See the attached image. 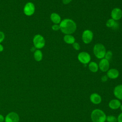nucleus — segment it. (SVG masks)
I'll use <instances>...</instances> for the list:
<instances>
[{"instance_id": "30", "label": "nucleus", "mask_w": 122, "mask_h": 122, "mask_svg": "<svg viewBox=\"0 0 122 122\" xmlns=\"http://www.w3.org/2000/svg\"><path fill=\"white\" fill-rule=\"evenodd\" d=\"M120 109H121V111H122V105H121V106H120Z\"/></svg>"}, {"instance_id": "1", "label": "nucleus", "mask_w": 122, "mask_h": 122, "mask_svg": "<svg viewBox=\"0 0 122 122\" xmlns=\"http://www.w3.org/2000/svg\"><path fill=\"white\" fill-rule=\"evenodd\" d=\"M61 31L65 34H71L75 32L77 26L75 22L70 19H65L59 24Z\"/></svg>"}, {"instance_id": "23", "label": "nucleus", "mask_w": 122, "mask_h": 122, "mask_svg": "<svg viewBox=\"0 0 122 122\" xmlns=\"http://www.w3.org/2000/svg\"><path fill=\"white\" fill-rule=\"evenodd\" d=\"M51 28L53 30H55V31H57V30H60V25L57 24H54V25H53L51 27Z\"/></svg>"}, {"instance_id": "29", "label": "nucleus", "mask_w": 122, "mask_h": 122, "mask_svg": "<svg viewBox=\"0 0 122 122\" xmlns=\"http://www.w3.org/2000/svg\"><path fill=\"white\" fill-rule=\"evenodd\" d=\"M3 49H4V48H3V46H2L1 44H0V52L2 51L3 50Z\"/></svg>"}, {"instance_id": "24", "label": "nucleus", "mask_w": 122, "mask_h": 122, "mask_svg": "<svg viewBox=\"0 0 122 122\" xmlns=\"http://www.w3.org/2000/svg\"><path fill=\"white\" fill-rule=\"evenodd\" d=\"M5 38V35L4 33L0 31V43L2 42Z\"/></svg>"}, {"instance_id": "5", "label": "nucleus", "mask_w": 122, "mask_h": 122, "mask_svg": "<svg viewBox=\"0 0 122 122\" xmlns=\"http://www.w3.org/2000/svg\"><path fill=\"white\" fill-rule=\"evenodd\" d=\"M81 37L83 42L85 44H88L90 43L93 39V32L90 30H86L82 32Z\"/></svg>"}, {"instance_id": "7", "label": "nucleus", "mask_w": 122, "mask_h": 122, "mask_svg": "<svg viewBox=\"0 0 122 122\" xmlns=\"http://www.w3.org/2000/svg\"><path fill=\"white\" fill-rule=\"evenodd\" d=\"M35 9L34 4L31 2H29L24 6L23 11L26 15L31 16L34 14L35 12Z\"/></svg>"}, {"instance_id": "8", "label": "nucleus", "mask_w": 122, "mask_h": 122, "mask_svg": "<svg viewBox=\"0 0 122 122\" xmlns=\"http://www.w3.org/2000/svg\"><path fill=\"white\" fill-rule=\"evenodd\" d=\"M111 15L112 19L114 20H118L122 17V10L119 8H115L112 10Z\"/></svg>"}, {"instance_id": "25", "label": "nucleus", "mask_w": 122, "mask_h": 122, "mask_svg": "<svg viewBox=\"0 0 122 122\" xmlns=\"http://www.w3.org/2000/svg\"><path fill=\"white\" fill-rule=\"evenodd\" d=\"M117 121L118 122H122V113H120L117 119Z\"/></svg>"}, {"instance_id": "10", "label": "nucleus", "mask_w": 122, "mask_h": 122, "mask_svg": "<svg viewBox=\"0 0 122 122\" xmlns=\"http://www.w3.org/2000/svg\"><path fill=\"white\" fill-rule=\"evenodd\" d=\"M5 122H19V116L15 112H11L9 113L5 117Z\"/></svg>"}, {"instance_id": "22", "label": "nucleus", "mask_w": 122, "mask_h": 122, "mask_svg": "<svg viewBox=\"0 0 122 122\" xmlns=\"http://www.w3.org/2000/svg\"><path fill=\"white\" fill-rule=\"evenodd\" d=\"M72 46H73V48L75 50H77V51H78L80 49V44L77 43V42H74L73 44H72Z\"/></svg>"}, {"instance_id": "11", "label": "nucleus", "mask_w": 122, "mask_h": 122, "mask_svg": "<svg viewBox=\"0 0 122 122\" xmlns=\"http://www.w3.org/2000/svg\"><path fill=\"white\" fill-rule=\"evenodd\" d=\"M119 75V71L116 69H111L109 70L107 72V76L112 79L117 78Z\"/></svg>"}, {"instance_id": "18", "label": "nucleus", "mask_w": 122, "mask_h": 122, "mask_svg": "<svg viewBox=\"0 0 122 122\" xmlns=\"http://www.w3.org/2000/svg\"><path fill=\"white\" fill-rule=\"evenodd\" d=\"M34 58L36 61H41L42 59V52L39 50H36L34 53Z\"/></svg>"}, {"instance_id": "13", "label": "nucleus", "mask_w": 122, "mask_h": 122, "mask_svg": "<svg viewBox=\"0 0 122 122\" xmlns=\"http://www.w3.org/2000/svg\"><path fill=\"white\" fill-rule=\"evenodd\" d=\"M113 93L117 98L122 100V84L117 85L115 87Z\"/></svg>"}, {"instance_id": "26", "label": "nucleus", "mask_w": 122, "mask_h": 122, "mask_svg": "<svg viewBox=\"0 0 122 122\" xmlns=\"http://www.w3.org/2000/svg\"><path fill=\"white\" fill-rule=\"evenodd\" d=\"M72 1V0H62V2L64 4H67L71 2Z\"/></svg>"}, {"instance_id": "20", "label": "nucleus", "mask_w": 122, "mask_h": 122, "mask_svg": "<svg viewBox=\"0 0 122 122\" xmlns=\"http://www.w3.org/2000/svg\"><path fill=\"white\" fill-rule=\"evenodd\" d=\"M108 122H117V118L112 115H109L106 117V119Z\"/></svg>"}, {"instance_id": "19", "label": "nucleus", "mask_w": 122, "mask_h": 122, "mask_svg": "<svg viewBox=\"0 0 122 122\" xmlns=\"http://www.w3.org/2000/svg\"><path fill=\"white\" fill-rule=\"evenodd\" d=\"M116 24V22H115V20H114L112 19H109L106 23V26L109 28L114 27L115 26Z\"/></svg>"}, {"instance_id": "17", "label": "nucleus", "mask_w": 122, "mask_h": 122, "mask_svg": "<svg viewBox=\"0 0 122 122\" xmlns=\"http://www.w3.org/2000/svg\"><path fill=\"white\" fill-rule=\"evenodd\" d=\"M89 70L93 72H96L98 71L99 69V66L96 62L92 61L89 64Z\"/></svg>"}, {"instance_id": "28", "label": "nucleus", "mask_w": 122, "mask_h": 122, "mask_svg": "<svg viewBox=\"0 0 122 122\" xmlns=\"http://www.w3.org/2000/svg\"><path fill=\"white\" fill-rule=\"evenodd\" d=\"M4 120V118L3 115L1 114H0V122H2Z\"/></svg>"}, {"instance_id": "16", "label": "nucleus", "mask_w": 122, "mask_h": 122, "mask_svg": "<svg viewBox=\"0 0 122 122\" xmlns=\"http://www.w3.org/2000/svg\"><path fill=\"white\" fill-rule=\"evenodd\" d=\"M63 40L67 44H73L75 42V38L71 34H65L63 37Z\"/></svg>"}, {"instance_id": "6", "label": "nucleus", "mask_w": 122, "mask_h": 122, "mask_svg": "<svg viewBox=\"0 0 122 122\" xmlns=\"http://www.w3.org/2000/svg\"><path fill=\"white\" fill-rule=\"evenodd\" d=\"M78 59L82 64H86L90 61L91 56L88 52L82 51L78 54Z\"/></svg>"}, {"instance_id": "9", "label": "nucleus", "mask_w": 122, "mask_h": 122, "mask_svg": "<svg viewBox=\"0 0 122 122\" xmlns=\"http://www.w3.org/2000/svg\"><path fill=\"white\" fill-rule=\"evenodd\" d=\"M99 68L103 72L107 71L109 70L110 67V63L109 61L106 60L105 58H103L101 59L99 64Z\"/></svg>"}, {"instance_id": "12", "label": "nucleus", "mask_w": 122, "mask_h": 122, "mask_svg": "<svg viewBox=\"0 0 122 122\" xmlns=\"http://www.w3.org/2000/svg\"><path fill=\"white\" fill-rule=\"evenodd\" d=\"M91 101L94 104H98L102 101V98L100 95L97 93H94L91 95L90 97Z\"/></svg>"}, {"instance_id": "4", "label": "nucleus", "mask_w": 122, "mask_h": 122, "mask_svg": "<svg viewBox=\"0 0 122 122\" xmlns=\"http://www.w3.org/2000/svg\"><path fill=\"white\" fill-rule=\"evenodd\" d=\"M34 47L38 49H41L45 46V41L44 37L40 34L35 35L33 39Z\"/></svg>"}, {"instance_id": "14", "label": "nucleus", "mask_w": 122, "mask_h": 122, "mask_svg": "<svg viewBox=\"0 0 122 122\" xmlns=\"http://www.w3.org/2000/svg\"><path fill=\"white\" fill-rule=\"evenodd\" d=\"M121 105L120 102L118 100L116 99L111 100L109 103V106L110 108L113 110H115L119 108Z\"/></svg>"}, {"instance_id": "2", "label": "nucleus", "mask_w": 122, "mask_h": 122, "mask_svg": "<svg viewBox=\"0 0 122 122\" xmlns=\"http://www.w3.org/2000/svg\"><path fill=\"white\" fill-rule=\"evenodd\" d=\"M91 119L93 122H105L106 116L102 110L95 109L91 113Z\"/></svg>"}, {"instance_id": "27", "label": "nucleus", "mask_w": 122, "mask_h": 122, "mask_svg": "<svg viewBox=\"0 0 122 122\" xmlns=\"http://www.w3.org/2000/svg\"><path fill=\"white\" fill-rule=\"evenodd\" d=\"M107 79H108V77L106 75H104L102 77V80L103 81H106L107 80Z\"/></svg>"}, {"instance_id": "15", "label": "nucleus", "mask_w": 122, "mask_h": 122, "mask_svg": "<svg viewBox=\"0 0 122 122\" xmlns=\"http://www.w3.org/2000/svg\"><path fill=\"white\" fill-rule=\"evenodd\" d=\"M50 18L52 22H53L54 24H58L60 23L61 21L60 16L58 13H56L55 12L52 13L51 14Z\"/></svg>"}, {"instance_id": "21", "label": "nucleus", "mask_w": 122, "mask_h": 122, "mask_svg": "<svg viewBox=\"0 0 122 122\" xmlns=\"http://www.w3.org/2000/svg\"><path fill=\"white\" fill-rule=\"evenodd\" d=\"M112 52L110 51H108L106 52L104 57H105V59H106L108 61H109L111 59V58H112Z\"/></svg>"}, {"instance_id": "3", "label": "nucleus", "mask_w": 122, "mask_h": 122, "mask_svg": "<svg viewBox=\"0 0 122 122\" xmlns=\"http://www.w3.org/2000/svg\"><path fill=\"white\" fill-rule=\"evenodd\" d=\"M93 53L95 57L98 59H103L106 53V49L104 46L101 43L96 44L93 49Z\"/></svg>"}]
</instances>
